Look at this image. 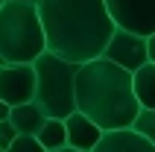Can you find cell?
<instances>
[{"label": "cell", "instance_id": "ffe728a7", "mask_svg": "<svg viewBox=\"0 0 155 152\" xmlns=\"http://www.w3.org/2000/svg\"><path fill=\"white\" fill-rule=\"evenodd\" d=\"M0 152H6V149H0Z\"/></svg>", "mask_w": 155, "mask_h": 152}, {"label": "cell", "instance_id": "7c38bea8", "mask_svg": "<svg viewBox=\"0 0 155 152\" xmlns=\"http://www.w3.org/2000/svg\"><path fill=\"white\" fill-rule=\"evenodd\" d=\"M35 137H38V144L44 146V149H59V146H68V135H64V120L59 117H47L41 123V129L35 132Z\"/></svg>", "mask_w": 155, "mask_h": 152}, {"label": "cell", "instance_id": "2e32d148", "mask_svg": "<svg viewBox=\"0 0 155 152\" xmlns=\"http://www.w3.org/2000/svg\"><path fill=\"white\" fill-rule=\"evenodd\" d=\"M147 56H149V61L155 64V32L147 35Z\"/></svg>", "mask_w": 155, "mask_h": 152}, {"label": "cell", "instance_id": "44dd1931", "mask_svg": "<svg viewBox=\"0 0 155 152\" xmlns=\"http://www.w3.org/2000/svg\"><path fill=\"white\" fill-rule=\"evenodd\" d=\"M32 3H35V0H32Z\"/></svg>", "mask_w": 155, "mask_h": 152}, {"label": "cell", "instance_id": "52a82bcc", "mask_svg": "<svg viewBox=\"0 0 155 152\" xmlns=\"http://www.w3.org/2000/svg\"><path fill=\"white\" fill-rule=\"evenodd\" d=\"M35 97L32 64H0V100L9 105H24Z\"/></svg>", "mask_w": 155, "mask_h": 152}, {"label": "cell", "instance_id": "e0dca14e", "mask_svg": "<svg viewBox=\"0 0 155 152\" xmlns=\"http://www.w3.org/2000/svg\"><path fill=\"white\" fill-rule=\"evenodd\" d=\"M9 111H12V105L0 100V120H6V117H9Z\"/></svg>", "mask_w": 155, "mask_h": 152}, {"label": "cell", "instance_id": "5bb4252c", "mask_svg": "<svg viewBox=\"0 0 155 152\" xmlns=\"http://www.w3.org/2000/svg\"><path fill=\"white\" fill-rule=\"evenodd\" d=\"M6 152H47L35 135H15V140L6 146Z\"/></svg>", "mask_w": 155, "mask_h": 152}, {"label": "cell", "instance_id": "ac0fdd59", "mask_svg": "<svg viewBox=\"0 0 155 152\" xmlns=\"http://www.w3.org/2000/svg\"><path fill=\"white\" fill-rule=\"evenodd\" d=\"M50 152H82V149H73V146H59V149H50Z\"/></svg>", "mask_w": 155, "mask_h": 152}, {"label": "cell", "instance_id": "9a60e30c", "mask_svg": "<svg viewBox=\"0 0 155 152\" xmlns=\"http://www.w3.org/2000/svg\"><path fill=\"white\" fill-rule=\"evenodd\" d=\"M15 135H18V132H15V126L9 123V117L0 120V149H6V146L15 140Z\"/></svg>", "mask_w": 155, "mask_h": 152}, {"label": "cell", "instance_id": "8fae6325", "mask_svg": "<svg viewBox=\"0 0 155 152\" xmlns=\"http://www.w3.org/2000/svg\"><path fill=\"white\" fill-rule=\"evenodd\" d=\"M132 85H135V97H138L140 108H155V64L147 61L132 73Z\"/></svg>", "mask_w": 155, "mask_h": 152}, {"label": "cell", "instance_id": "6da1fadb", "mask_svg": "<svg viewBox=\"0 0 155 152\" xmlns=\"http://www.w3.org/2000/svg\"><path fill=\"white\" fill-rule=\"evenodd\" d=\"M47 50L82 64L103 56L114 32L105 0H35Z\"/></svg>", "mask_w": 155, "mask_h": 152}, {"label": "cell", "instance_id": "ba28073f", "mask_svg": "<svg viewBox=\"0 0 155 152\" xmlns=\"http://www.w3.org/2000/svg\"><path fill=\"white\" fill-rule=\"evenodd\" d=\"M64 135H68V146L73 149H82V152H91L100 137H103V129L97 126L91 117H85L82 111H70L64 117Z\"/></svg>", "mask_w": 155, "mask_h": 152}, {"label": "cell", "instance_id": "9c48e42d", "mask_svg": "<svg viewBox=\"0 0 155 152\" xmlns=\"http://www.w3.org/2000/svg\"><path fill=\"white\" fill-rule=\"evenodd\" d=\"M91 152H155V144L147 140V137H140L138 132H132V129L126 126V129L103 132L100 144Z\"/></svg>", "mask_w": 155, "mask_h": 152}, {"label": "cell", "instance_id": "4fadbf2b", "mask_svg": "<svg viewBox=\"0 0 155 152\" xmlns=\"http://www.w3.org/2000/svg\"><path fill=\"white\" fill-rule=\"evenodd\" d=\"M129 129L155 144V108H138V114H135V120H132Z\"/></svg>", "mask_w": 155, "mask_h": 152}, {"label": "cell", "instance_id": "7a4b0ae2", "mask_svg": "<svg viewBox=\"0 0 155 152\" xmlns=\"http://www.w3.org/2000/svg\"><path fill=\"white\" fill-rule=\"evenodd\" d=\"M140 102L129 70L103 56L76 68V111L91 117L103 132L132 126Z\"/></svg>", "mask_w": 155, "mask_h": 152}, {"label": "cell", "instance_id": "5b68a950", "mask_svg": "<svg viewBox=\"0 0 155 152\" xmlns=\"http://www.w3.org/2000/svg\"><path fill=\"white\" fill-rule=\"evenodd\" d=\"M103 59L120 64V68L129 70V73H135L140 64L149 61V56H147V35H138V32H129V29L114 26L108 44L103 47Z\"/></svg>", "mask_w": 155, "mask_h": 152}, {"label": "cell", "instance_id": "30bf717a", "mask_svg": "<svg viewBox=\"0 0 155 152\" xmlns=\"http://www.w3.org/2000/svg\"><path fill=\"white\" fill-rule=\"evenodd\" d=\"M44 111L35 105V102H24V105H12V111H9V123L15 126L18 135H35L38 129H41L44 123Z\"/></svg>", "mask_w": 155, "mask_h": 152}, {"label": "cell", "instance_id": "3957f363", "mask_svg": "<svg viewBox=\"0 0 155 152\" xmlns=\"http://www.w3.org/2000/svg\"><path fill=\"white\" fill-rule=\"evenodd\" d=\"M47 50L38 6L32 0H3L0 6V64H32Z\"/></svg>", "mask_w": 155, "mask_h": 152}, {"label": "cell", "instance_id": "8992f818", "mask_svg": "<svg viewBox=\"0 0 155 152\" xmlns=\"http://www.w3.org/2000/svg\"><path fill=\"white\" fill-rule=\"evenodd\" d=\"M114 26L138 35L155 32V0H105Z\"/></svg>", "mask_w": 155, "mask_h": 152}, {"label": "cell", "instance_id": "d6986e66", "mask_svg": "<svg viewBox=\"0 0 155 152\" xmlns=\"http://www.w3.org/2000/svg\"><path fill=\"white\" fill-rule=\"evenodd\" d=\"M0 6H3V0H0Z\"/></svg>", "mask_w": 155, "mask_h": 152}, {"label": "cell", "instance_id": "277c9868", "mask_svg": "<svg viewBox=\"0 0 155 152\" xmlns=\"http://www.w3.org/2000/svg\"><path fill=\"white\" fill-rule=\"evenodd\" d=\"M35 68V97L32 102L44 111V117L64 120L76 111V68L73 61L44 50L32 61Z\"/></svg>", "mask_w": 155, "mask_h": 152}]
</instances>
